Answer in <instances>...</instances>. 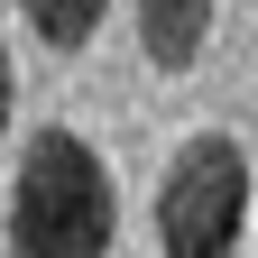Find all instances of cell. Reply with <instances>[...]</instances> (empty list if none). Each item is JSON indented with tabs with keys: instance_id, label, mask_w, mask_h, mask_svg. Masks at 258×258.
<instances>
[{
	"instance_id": "1",
	"label": "cell",
	"mask_w": 258,
	"mask_h": 258,
	"mask_svg": "<svg viewBox=\"0 0 258 258\" xmlns=\"http://www.w3.org/2000/svg\"><path fill=\"white\" fill-rule=\"evenodd\" d=\"M120 194L74 129H37L10 184V258H111Z\"/></svg>"
},
{
	"instance_id": "2",
	"label": "cell",
	"mask_w": 258,
	"mask_h": 258,
	"mask_svg": "<svg viewBox=\"0 0 258 258\" xmlns=\"http://www.w3.org/2000/svg\"><path fill=\"white\" fill-rule=\"evenodd\" d=\"M240 221H249V157L240 139H203L175 148L166 184H157V249L166 258H240Z\"/></svg>"
},
{
	"instance_id": "3",
	"label": "cell",
	"mask_w": 258,
	"mask_h": 258,
	"mask_svg": "<svg viewBox=\"0 0 258 258\" xmlns=\"http://www.w3.org/2000/svg\"><path fill=\"white\" fill-rule=\"evenodd\" d=\"M212 37V0H139V46L157 74H184Z\"/></svg>"
},
{
	"instance_id": "4",
	"label": "cell",
	"mask_w": 258,
	"mask_h": 258,
	"mask_svg": "<svg viewBox=\"0 0 258 258\" xmlns=\"http://www.w3.org/2000/svg\"><path fill=\"white\" fill-rule=\"evenodd\" d=\"M19 10H28V28H37L46 46H64V55H74V46H92V28H102V10H111V0H19Z\"/></svg>"
},
{
	"instance_id": "5",
	"label": "cell",
	"mask_w": 258,
	"mask_h": 258,
	"mask_svg": "<svg viewBox=\"0 0 258 258\" xmlns=\"http://www.w3.org/2000/svg\"><path fill=\"white\" fill-rule=\"evenodd\" d=\"M0 129H10V46H0Z\"/></svg>"
}]
</instances>
